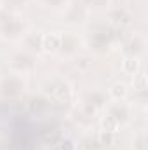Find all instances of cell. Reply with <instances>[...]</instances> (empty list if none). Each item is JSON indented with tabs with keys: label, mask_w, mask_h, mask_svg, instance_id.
Returning a JSON list of instances; mask_svg holds the SVG:
<instances>
[{
	"label": "cell",
	"mask_w": 148,
	"mask_h": 150,
	"mask_svg": "<svg viewBox=\"0 0 148 150\" xmlns=\"http://www.w3.org/2000/svg\"><path fill=\"white\" fill-rule=\"evenodd\" d=\"M61 45V35L58 33H51V35H45L44 37V47L47 51H54Z\"/></svg>",
	"instance_id": "1"
},
{
	"label": "cell",
	"mask_w": 148,
	"mask_h": 150,
	"mask_svg": "<svg viewBox=\"0 0 148 150\" xmlns=\"http://www.w3.org/2000/svg\"><path fill=\"white\" fill-rule=\"evenodd\" d=\"M138 67H140V63H138V59H134V58H125V59L122 61V70L127 72V74H134V72L138 70Z\"/></svg>",
	"instance_id": "2"
},
{
	"label": "cell",
	"mask_w": 148,
	"mask_h": 150,
	"mask_svg": "<svg viewBox=\"0 0 148 150\" xmlns=\"http://www.w3.org/2000/svg\"><path fill=\"white\" fill-rule=\"evenodd\" d=\"M125 86L124 84H115V86H111V89H110V94L115 98V100H120V98H124L125 96Z\"/></svg>",
	"instance_id": "3"
},
{
	"label": "cell",
	"mask_w": 148,
	"mask_h": 150,
	"mask_svg": "<svg viewBox=\"0 0 148 150\" xmlns=\"http://www.w3.org/2000/svg\"><path fill=\"white\" fill-rule=\"evenodd\" d=\"M103 126L108 133H115V129H117V122L111 117H106V120H103Z\"/></svg>",
	"instance_id": "4"
},
{
	"label": "cell",
	"mask_w": 148,
	"mask_h": 150,
	"mask_svg": "<svg viewBox=\"0 0 148 150\" xmlns=\"http://www.w3.org/2000/svg\"><path fill=\"white\" fill-rule=\"evenodd\" d=\"M145 84H147V77L143 74H140L136 77V80H134V86H136L138 89H145Z\"/></svg>",
	"instance_id": "5"
}]
</instances>
